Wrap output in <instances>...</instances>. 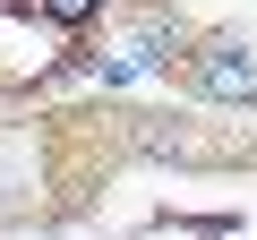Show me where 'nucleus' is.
Masks as SVG:
<instances>
[{"instance_id": "1", "label": "nucleus", "mask_w": 257, "mask_h": 240, "mask_svg": "<svg viewBox=\"0 0 257 240\" xmlns=\"http://www.w3.org/2000/svg\"><path fill=\"white\" fill-rule=\"evenodd\" d=\"M189 86H197L206 103L257 111V43H248V35H197V43H189Z\"/></svg>"}, {"instance_id": "2", "label": "nucleus", "mask_w": 257, "mask_h": 240, "mask_svg": "<svg viewBox=\"0 0 257 240\" xmlns=\"http://www.w3.org/2000/svg\"><path fill=\"white\" fill-rule=\"evenodd\" d=\"M180 43H189V26H180V18H146L138 35H128V60H172Z\"/></svg>"}, {"instance_id": "3", "label": "nucleus", "mask_w": 257, "mask_h": 240, "mask_svg": "<svg viewBox=\"0 0 257 240\" xmlns=\"http://www.w3.org/2000/svg\"><path fill=\"white\" fill-rule=\"evenodd\" d=\"M35 9H43V18H52V26H86V18H94V9H103V0H35Z\"/></svg>"}]
</instances>
